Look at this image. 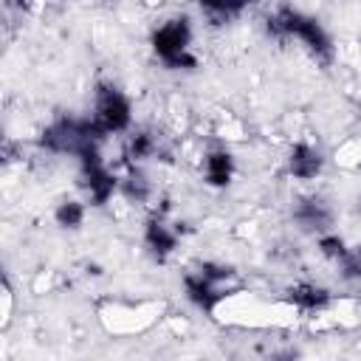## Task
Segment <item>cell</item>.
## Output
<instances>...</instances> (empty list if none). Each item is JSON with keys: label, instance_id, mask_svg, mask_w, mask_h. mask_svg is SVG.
<instances>
[{"label": "cell", "instance_id": "cell-1", "mask_svg": "<svg viewBox=\"0 0 361 361\" xmlns=\"http://www.w3.org/2000/svg\"><path fill=\"white\" fill-rule=\"evenodd\" d=\"M265 31L274 39H299L307 48V54L322 65L333 62V39L324 31V25L293 6H276L265 20Z\"/></svg>", "mask_w": 361, "mask_h": 361}, {"label": "cell", "instance_id": "cell-2", "mask_svg": "<svg viewBox=\"0 0 361 361\" xmlns=\"http://www.w3.org/2000/svg\"><path fill=\"white\" fill-rule=\"evenodd\" d=\"M107 135L99 130L93 118L59 116L39 133V147L54 155H79L90 144H102Z\"/></svg>", "mask_w": 361, "mask_h": 361}, {"label": "cell", "instance_id": "cell-3", "mask_svg": "<svg viewBox=\"0 0 361 361\" xmlns=\"http://www.w3.org/2000/svg\"><path fill=\"white\" fill-rule=\"evenodd\" d=\"M152 54L169 68V71H195L197 56L192 54V25L189 17H172L161 23L149 37Z\"/></svg>", "mask_w": 361, "mask_h": 361}, {"label": "cell", "instance_id": "cell-4", "mask_svg": "<svg viewBox=\"0 0 361 361\" xmlns=\"http://www.w3.org/2000/svg\"><path fill=\"white\" fill-rule=\"evenodd\" d=\"M76 161H79V186L85 189L90 206H104V203L118 192L121 180L104 166L102 152H99V144L85 147V149L76 155Z\"/></svg>", "mask_w": 361, "mask_h": 361}, {"label": "cell", "instance_id": "cell-5", "mask_svg": "<svg viewBox=\"0 0 361 361\" xmlns=\"http://www.w3.org/2000/svg\"><path fill=\"white\" fill-rule=\"evenodd\" d=\"M90 118L99 124L104 135H118V133H127L133 124V104L113 82H99Z\"/></svg>", "mask_w": 361, "mask_h": 361}, {"label": "cell", "instance_id": "cell-6", "mask_svg": "<svg viewBox=\"0 0 361 361\" xmlns=\"http://www.w3.org/2000/svg\"><path fill=\"white\" fill-rule=\"evenodd\" d=\"M293 223L302 228V231H310V234H327L330 231V223H333V209L324 197L319 195H305L296 200L293 206Z\"/></svg>", "mask_w": 361, "mask_h": 361}, {"label": "cell", "instance_id": "cell-7", "mask_svg": "<svg viewBox=\"0 0 361 361\" xmlns=\"http://www.w3.org/2000/svg\"><path fill=\"white\" fill-rule=\"evenodd\" d=\"M183 293H186V299H189L200 313H206V316H212V313L217 310V305L228 296V293L223 290V285L209 282L197 268L183 274Z\"/></svg>", "mask_w": 361, "mask_h": 361}, {"label": "cell", "instance_id": "cell-8", "mask_svg": "<svg viewBox=\"0 0 361 361\" xmlns=\"http://www.w3.org/2000/svg\"><path fill=\"white\" fill-rule=\"evenodd\" d=\"M285 169L290 178L296 180H313L322 175L324 169V155L307 144V141H296L290 149H288V158H285Z\"/></svg>", "mask_w": 361, "mask_h": 361}, {"label": "cell", "instance_id": "cell-9", "mask_svg": "<svg viewBox=\"0 0 361 361\" xmlns=\"http://www.w3.org/2000/svg\"><path fill=\"white\" fill-rule=\"evenodd\" d=\"M144 245L158 262H164L178 248V228H172L161 214H152L144 223Z\"/></svg>", "mask_w": 361, "mask_h": 361}, {"label": "cell", "instance_id": "cell-10", "mask_svg": "<svg viewBox=\"0 0 361 361\" xmlns=\"http://www.w3.org/2000/svg\"><path fill=\"white\" fill-rule=\"evenodd\" d=\"M330 290L316 282H296L288 288V302L302 313H319L330 305Z\"/></svg>", "mask_w": 361, "mask_h": 361}, {"label": "cell", "instance_id": "cell-11", "mask_svg": "<svg viewBox=\"0 0 361 361\" xmlns=\"http://www.w3.org/2000/svg\"><path fill=\"white\" fill-rule=\"evenodd\" d=\"M203 178L209 186L214 189H226L234 178V155L228 149H212L206 158H203Z\"/></svg>", "mask_w": 361, "mask_h": 361}, {"label": "cell", "instance_id": "cell-12", "mask_svg": "<svg viewBox=\"0 0 361 361\" xmlns=\"http://www.w3.org/2000/svg\"><path fill=\"white\" fill-rule=\"evenodd\" d=\"M248 6L243 0H206L200 3V14L209 20V25H226L237 14H243Z\"/></svg>", "mask_w": 361, "mask_h": 361}, {"label": "cell", "instance_id": "cell-13", "mask_svg": "<svg viewBox=\"0 0 361 361\" xmlns=\"http://www.w3.org/2000/svg\"><path fill=\"white\" fill-rule=\"evenodd\" d=\"M155 152H158V138H155L152 130H135V133H130L124 155H127V161L133 166L141 164V161H147V158H152Z\"/></svg>", "mask_w": 361, "mask_h": 361}, {"label": "cell", "instance_id": "cell-14", "mask_svg": "<svg viewBox=\"0 0 361 361\" xmlns=\"http://www.w3.org/2000/svg\"><path fill=\"white\" fill-rule=\"evenodd\" d=\"M54 220H56L59 228L76 231V228L85 223V203H82V200H62V203L54 209Z\"/></svg>", "mask_w": 361, "mask_h": 361}, {"label": "cell", "instance_id": "cell-15", "mask_svg": "<svg viewBox=\"0 0 361 361\" xmlns=\"http://www.w3.org/2000/svg\"><path fill=\"white\" fill-rule=\"evenodd\" d=\"M118 189L124 192L127 200H135V203H144V200L149 197V180L144 178V172H141L138 166H130V172H127V178L121 180Z\"/></svg>", "mask_w": 361, "mask_h": 361}, {"label": "cell", "instance_id": "cell-16", "mask_svg": "<svg viewBox=\"0 0 361 361\" xmlns=\"http://www.w3.org/2000/svg\"><path fill=\"white\" fill-rule=\"evenodd\" d=\"M316 248H319V254H322L324 259H330V262H336V265L350 254V245H347L338 234H333V231L322 234V237L316 240Z\"/></svg>", "mask_w": 361, "mask_h": 361}, {"label": "cell", "instance_id": "cell-17", "mask_svg": "<svg viewBox=\"0 0 361 361\" xmlns=\"http://www.w3.org/2000/svg\"><path fill=\"white\" fill-rule=\"evenodd\" d=\"M197 271H200L209 282H214V285H223V282L234 279V274H237L231 265H226V262H212V259L200 262V265H197Z\"/></svg>", "mask_w": 361, "mask_h": 361}]
</instances>
